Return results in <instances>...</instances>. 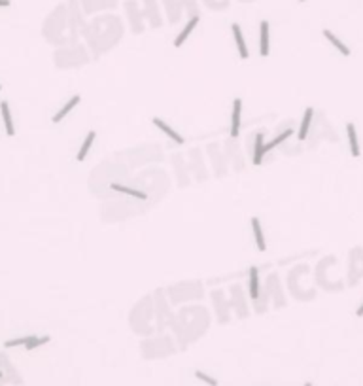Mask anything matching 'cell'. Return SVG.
<instances>
[{
	"label": "cell",
	"mask_w": 363,
	"mask_h": 386,
	"mask_svg": "<svg viewBox=\"0 0 363 386\" xmlns=\"http://www.w3.org/2000/svg\"><path fill=\"white\" fill-rule=\"evenodd\" d=\"M291 133H293V131L288 129V131L280 133L274 140H271V142H267V144H263V133H257V136H255V150H254V159H252V163H254V165H261L265 154H269L271 150H274L276 146H280L286 138H290Z\"/></svg>",
	"instance_id": "1"
},
{
	"label": "cell",
	"mask_w": 363,
	"mask_h": 386,
	"mask_svg": "<svg viewBox=\"0 0 363 386\" xmlns=\"http://www.w3.org/2000/svg\"><path fill=\"white\" fill-rule=\"evenodd\" d=\"M241 123H242V100L235 98L233 100V110H231V136L237 138L241 134Z\"/></svg>",
	"instance_id": "2"
},
{
	"label": "cell",
	"mask_w": 363,
	"mask_h": 386,
	"mask_svg": "<svg viewBox=\"0 0 363 386\" xmlns=\"http://www.w3.org/2000/svg\"><path fill=\"white\" fill-rule=\"evenodd\" d=\"M199 21H201L199 13H195V15H191V17H189V21L183 25V29L180 31V34H178V36H176V40H174V48H180L182 44H183V42L189 38V34H191V32L195 31V27L199 25Z\"/></svg>",
	"instance_id": "3"
},
{
	"label": "cell",
	"mask_w": 363,
	"mask_h": 386,
	"mask_svg": "<svg viewBox=\"0 0 363 386\" xmlns=\"http://www.w3.org/2000/svg\"><path fill=\"white\" fill-rule=\"evenodd\" d=\"M231 31H233V38H235V44H237L241 59H248L250 57V51H248V46H246V40H244V34H242L241 25L233 23L231 25Z\"/></svg>",
	"instance_id": "4"
},
{
	"label": "cell",
	"mask_w": 363,
	"mask_h": 386,
	"mask_svg": "<svg viewBox=\"0 0 363 386\" xmlns=\"http://www.w3.org/2000/svg\"><path fill=\"white\" fill-rule=\"evenodd\" d=\"M151 121H153V125L157 127L161 133H165L167 136H169V138L172 140V142H174V144H178V146L183 144V136H182L180 133H176V131H174V129H172L170 125H167V123L161 120V118H153Z\"/></svg>",
	"instance_id": "5"
},
{
	"label": "cell",
	"mask_w": 363,
	"mask_h": 386,
	"mask_svg": "<svg viewBox=\"0 0 363 386\" xmlns=\"http://www.w3.org/2000/svg\"><path fill=\"white\" fill-rule=\"evenodd\" d=\"M271 51V42H269V21L259 23V55L267 57Z\"/></svg>",
	"instance_id": "6"
},
{
	"label": "cell",
	"mask_w": 363,
	"mask_h": 386,
	"mask_svg": "<svg viewBox=\"0 0 363 386\" xmlns=\"http://www.w3.org/2000/svg\"><path fill=\"white\" fill-rule=\"evenodd\" d=\"M80 100H82V96L80 95L70 96V98H68V102H66V104H64V106H62V108H60L59 112L51 118V121H53V123H60V121L64 120V118H66V116H68V114H70V112L80 104Z\"/></svg>",
	"instance_id": "7"
},
{
	"label": "cell",
	"mask_w": 363,
	"mask_h": 386,
	"mask_svg": "<svg viewBox=\"0 0 363 386\" xmlns=\"http://www.w3.org/2000/svg\"><path fill=\"white\" fill-rule=\"evenodd\" d=\"M0 114H2V121H4L6 134H8V136H13V134H15V127H13L12 112H10V104H8V100H2V102H0Z\"/></svg>",
	"instance_id": "8"
},
{
	"label": "cell",
	"mask_w": 363,
	"mask_h": 386,
	"mask_svg": "<svg viewBox=\"0 0 363 386\" xmlns=\"http://www.w3.org/2000/svg\"><path fill=\"white\" fill-rule=\"evenodd\" d=\"M250 222H252V231H254L255 246H257V250H259V252H265L267 242H265V237H263V229H261V222H259V218H255V216L252 218Z\"/></svg>",
	"instance_id": "9"
},
{
	"label": "cell",
	"mask_w": 363,
	"mask_h": 386,
	"mask_svg": "<svg viewBox=\"0 0 363 386\" xmlns=\"http://www.w3.org/2000/svg\"><path fill=\"white\" fill-rule=\"evenodd\" d=\"M95 138H97V133H95V131H89V133H87V136H85L82 146H80V150H78V154H76V161H78V163L85 161V157L89 154V150H91V146L95 142Z\"/></svg>",
	"instance_id": "10"
},
{
	"label": "cell",
	"mask_w": 363,
	"mask_h": 386,
	"mask_svg": "<svg viewBox=\"0 0 363 386\" xmlns=\"http://www.w3.org/2000/svg\"><path fill=\"white\" fill-rule=\"evenodd\" d=\"M346 133H348V146H350V154L354 157H360L362 150H360V140H358V133H356V125L348 123L346 125Z\"/></svg>",
	"instance_id": "11"
},
{
	"label": "cell",
	"mask_w": 363,
	"mask_h": 386,
	"mask_svg": "<svg viewBox=\"0 0 363 386\" xmlns=\"http://www.w3.org/2000/svg\"><path fill=\"white\" fill-rule=\"evenodd\" d=\"M324 36L327 38V42H329V44H331L333 48L337 49L340 55H344V57H348V55H350V48H348L346 44H342V42H340L339 38L335 36V34H333L331 31H327V29H326V31H324Z\"/></svg>",
	"instance_id": "12"
},
{
	"label": "cell",
	"mask_w": 363,
	"mask_h": 386,
	"mask_svg": "<svg viewBox=\"0 0 363 386\" xmlns=\"http://www.w3.org/2000/svg\"><path fill=\"white\" fill-rule=\"evenodd\" d=\"M259 293H261V286H259V273H257V267H250V295H252L254 301L259 299Z\"/></svg>",
	"instance_id": "13"
},
{
	"label": "cell",
	"mask_w": 363,
	"mask_h": 386,
	"mask_svg": "<svg viewBox=\"0 0 363 386\" xmlns=\"http://www.w3.org/2000/svg\"><path fill=\"white\" fill-rule=\"evenodd\" d=\"M114 192L123 193V195H129V197H136V199H148V193L140 192V190H134V188H129V186H123V184H112L110 186Z\"/></svg>",
	"instance_id": "14"
},
{
	"label": "cell",
	"mask_w": 363,
	"mask_h": 386,
	"mask_svg": "<svg viewBox=\"0 0 363 386\" xmlns=\"http://www.w3.org/2000/svg\"><path fill=\"white\" fill-rule=\"evenodd\" d=\"M312 116H314V110H312V108L304 110V116H302L301 127H299V133H297V138H299V140H304V138H306L308 129H310V121H312Z\"/></svg>",
	"instance_id": "15"
},
{
	"label": "cell",
	"mask_w": 363,
	"mask_h": 386,
	"mask_svg": "<svg viewBox=\"0 0 363 386\" xmlns=\"http://www.w3.org/2000/svg\"><path fill=\"white\" fill-rule=\"evenodd\" d=\"M46 343H49V335H42V337H36V335H32V339L25 345V349L27 350H34L38 349V347H42V345H46Z\"/></svg>",
	"instance_id": "16"
},
{
	"label": "cell",
	"mask_w": 363,
	"mask_h": 386,
	"mask_svg": "<svg viewBox=\"0 0 363 386\" xmlns=\"http://www.w3.org/2000/svg\"><path fill=\"white\" fill-rule=\"evenodd\" d=\"M30 339H32V335H25V337L10 339V341H6V343H4V347H6V349H13V347H25V345H27Z\"/></svg>",
	"instance_id": "17"
},
{
	"label": "cell",
	"mask_w": 363,
	"mask_h": 386,
	"mask_svg": "<svg viewBox=\"0 0 363 386\" xmlns=\"http://www.w3.org/2000/svg\"><path fill=\"white\" fill-rule=\"evenodd\" d=\"M195 379L203 381V383L208 386H218V381H216L214 377H210L208 373H205V371H195Z\"/></svg>",
	"instance_id": "18"
},
{
	"label": "cell",
	"mask_w": 363,
	"mask_h": 386,
	"mask_svg": "<svg viewBox=\"0 0 363 386\" xmlns=\"http://www.w3.org/2000/svg\"><path fill=\"white\" fill-rule=\"evenodd\" d=\"M10 4H12L10 0H0V8H8Z\"/></svg>",
	"instance_id": "19"
},
{
	"label": "cell",
	"mask_w": 363,
	"mask_h": 386,
	"mask_svg": "<svg viewBox=\"0 0 363 386\" xmlns=\"http://www.w3.org/2000/svg\"><path fill=\"white\" fill-rule=\"evenodd\" d=\"M356 316H363V303L360 305V309H358V313H356Z\"/></svg>",
	"instance_id": "20"
},
{
	"label": "cell",
	"mask_w": 363,
	"mask_h": 386,
	"mask_svg": "<svg viewBox=\"0 0 363 386\" xmlns=\"http://www.w3.org/2000/svg\"><path fill=\"white\" fill-rule=\"evenodd\" d=\"M2 377H4V373H2V369H0V379H2Z\"/></svg>",
	"instance_id": "21"
},
{
	"label": "cell",
	"mask_w": 363,
	"mask_h": 386,
	"mask_svg": "<svg viewBox=\"0 0 363 386\" xmlns=\"http://www.w3.org/2000/svg\"><path fill=\"white\" fill-rule=\"evenodd\" d=\"M304 386H312V383H306V385H304Z\"/></svg>",
	"instance_id": "22"
},
{
	"label": "cell",
	"mask_w": 363,
	"mask_h": 386,
	"mask_svg": "<svg viewBox=\"0 0 363 386\" xmlns=\"http://www.w3.org/2000/svg\"><path fill=\"white\" fill-rule=\"evenodd\" d=\"M301 2H304V0H301Z\"/></svg>",
	"instance_id": "23"
},
{
	"label": "cell",
	"mask_w": 363,
	"mask_h": 386,
	"mask_svg": "<svg viewBox=\"0 0 363 386\" xmlns=\"http://www.w3.org/2000/svg\"><path fill=\"white\" fill-rule=\"evenodd\" d=\"M0 89H2V87H0Z\"/></svg>",
	"instance_id": "24"
}]
</instances>
